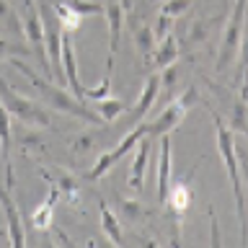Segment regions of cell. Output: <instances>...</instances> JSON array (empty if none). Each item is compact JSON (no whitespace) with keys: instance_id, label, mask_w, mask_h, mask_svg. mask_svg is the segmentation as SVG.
<instances>
[{"instance_id":"6da1fadb","label":"cell","mask_w":248,"mask_h":248,"mask_svg":"<svg viewBox=\"0 0 248 248\" xmlns=\"http://www.w3.org/2000/svg\"><path fill=\"white\" fill-rule=\"evenodd\" d=\"M8 65H11L13 70H18V73L26 78L31 85H34V88L39 91V96L44 98V104H46V106L57 108V111H62V114L75 116V119H83V122H88V124H106L96 111H93V108H88V104H85V101L75 98L73 93L65 91V88H57V85L52 83V78H42L34 67L26 65L23 60L11 57V60H8Z\"/></svg>"},{"instance_id":"7a4b0ae2","label":"cell","mask_w":248,"mask_h":248,"mask_svg":"<svg viewBox=\"0 0 248 248\" xmlns=\"http://www.w3.org/2000/svg\"><path fill=\"white\" fill-rule=\"evenodd\" d=\"M209 111V108H207ZM209 116L217 124V150H220L222 166L230 176L232 184V199H235V212L240 220V243L248 246V202H246V191H243V178H240V166H238V150H235V132H230V127L225 124L215 111H209Z\"/></svg>"},{"instance_id":"3957f363","label":"cell","mask_w":248,"mask_h":248,"mask_svg":"<svg viewBox=\"0 0 248 248\" xmlns=\"http://www.w3.org/2000/svg\"><path fill=\"white\" fill-rule=\"evenodd\" d=\"M0 101H3V106L8 108V114L16 116V119H21L26 127H49L52 124V116L46 108H42L36 104L34 98H26L21 96L18 91L11 88V83L3 78V70H0Z\"/></svg>"},{"instance_id":"277c9868","label":"cell","mask_w":248,"mask_h":248,"mask_svg":"<svg viewBox=\"0 0 248 248\" xmlns=\"http://www.w3.org/2000/svg\"><path fill=\"white\" fill-rule=\"evenodd\" d=\"M246 13H248V0H235L230 8V13H228L230 23H228V29H225L220 49H217V65H215L217 73H228L230 62H235L240 36H243V29H246Z\"/></svg>"},{"instance_id":"5b68a950","label":"cell","mask_w":248,"mask_h":248,"mask_svg":"<svg viewBox=\"0 0 248 248\" xmlns=\"http://www.w3.org/2000/svg\"><path fill=\"white\" fill-rule=\"evenodd\" d=\"M194 104H199V91H197V85H189V88H186L181 96L173 98L150 124H147V135H150V137L170 135V132H173L178 124L184 122V116L189 114V108H191Z\"/></svg>"},{"instance_id":"8992f818","label":"cell","mask_w":248,"mask_h":248,"mask_svg":"<svg viewBox=\"0 0 248 248\" xmlns=\"http://www.w3.org/2000/svg\"><path fill=\"white\" fill-rule=\"evenodd\" d=\"M145 135H147V124H135L132 129H127V135H124L119 142L111 147V150H106V153H101V155H98V160L93 163V168L88 170V181H96V178H101L108 168L114 166V163H119L124 155H127V153H129L132 147H135Z\"/></svg>"},{"instance_id":"52a82bcc","label":"cell","mask_w":248,"mask_h":248,"mask_svg":"<svg viewBox=\"0 0 248 248\" xmlns=\"http://www.w3.org/2000/svg\"><path fill=\"white\" fill-rule=\"evenodd\" d=\"M104 16H106V29H108V57H106V73H114V60L116 52H119V42H122V31H124V18H127V11H124L122 0H106L104 5Z\"/></svg>"},{"instance_id":"ba28073f","label":"cell","mask_w":248,"mask_h":248,"mask_svg":"<svg viewBox=\"0 0 248 248\" xmlns=\"http://www.w3.org/2000/svg\"><path fill=\"white\" fill-rule=\"evenodd\" d=\"M0 207H3V215H5V222H8V240H11V246L23 248L26 246V235H23V222H21L18 204H16L11 189L3 184H0Z\"/></svg>"},{"instance_id":"9c48e42d","label":"cell","mask_w":248,"mask_h":248,"mask_svg":"<svg viewBox=\"0 0 248 248\" xmlns=\"http://www.w3.org/2000/svg\"><path fill=\"white\" fill-rule=\"evenodd\" d=\"M158 93H160V75H150L145 80V85H142L140 98L135 101V106H132V111L127 116V127L129 129L135 127V124H140L142 116H147V111H150L153 104H155V98H158Z\"/></svg>"},{"instance_id":"30bf717a","label":"cell","mask_w":248,"mask_h":248,"mask_svg":"<svg viewBox=\"0 0 248 248\" xmlns=\"http://www.w3.org/2000/svg\"><path fill=\"white\" fill-rule=\"evenodd\" d=\"M158 202L166 204L168 189H170V160H173V147H170V135L158 137Z\"/></svg>"},{"instance_id":"8fae6325","label":"cell","mask_w":248,"mask_h":248,"mask_svg":"<svg viewBox=\"0 0 248 248\" xmlns=\"http://www.w3.org/2000/svg\"><path fill=\"white\" fill-rule=\"evenodd\" d=\"M155 140H158V137L145 135L137 142V155H135V160H132V170H129V186L135 191H142V186H145L147 163H150V153H153V142H155Z\"/></svg>"},{"instance_id":"7c38bea8","label":"cell","mask_w":248,"mask_h":248,"mask_svg":"<svg viewBox=\"0 0 248 248\" xmlns=\"http://www.w3.org/2000/svg\"><path fill=\"white\" fill-rule=\"evenodd\" d=\"M11 140H13V129H11V114L0 101V155L5 163V186L13 189L16 176H13V166H11Z\"/></svg>"},{"instance_id":"4fadbf2b","label":"cell","mask_w":248,"mask_h":248,"mask_svg":"<svg viewBox=\"0 0 248 248\" xmlns=\"http://www.w3.org/2000/svg\"><path fill=\"white\" fill-rule=\"evenodd\" d=\"M194 170L197 168H191V173L184 178V181H178V184H170V189H168V197H166V204L173 209L176 215H181L189 209L191 204V176H194Z\"/></svg>"},{"instance_id":"5bb4252c","label":"cell","mask_w":248,"mask_h":248,"mask_svg":"<svg viewBox=\"0 0 248 248\" xmlns=\"http://www.w3.org/2000/svg\"><path fill=\"white\" fill-rule=\"evenodd\" d=\"M178 54H181V46H178V39L176 36H163V39H158V44H155V49H153V54H150V65L153 67H166V65H170V62H176L178 60Z\"/></svg>"},{"instance_id":"9a60e30c","label":"cell","mask_w":248,"mask_h":248,"mask_svg":"<svg viewBox=\"0 0 248 248\" xmlns=\"http://www.w3.org/2000/svg\"><path fill=\"white\" fill-rule=\"evenodd\" d=\"M101 230H104V235L111 240L114 246H122L124 243V235H122V225L119 220L114 217V212L108 209L106 202H101Z\"/></svg>"},{"instance_id":"2e32d148","label":"cell","mask_w":248,"mask_h":248,"mask_svg":"<svg viewBox=\"0 0 248 248\" xmlns=\"http://www.w3.org/2000/svg\"><path fill=\"white\" fill-rule=\"evenodd\" d=\"M52 8H54V13H57V18L62 23V31H67V34H75V31L80 29V23L85 21L80 13H75L73 8L65 3V0H54Z\"/></svg>"},{"instance_id":"e0dca14e","label":"cell","mask_w":248,"mask_h":248,"mask_svg":"<svg viewBox=\"0 0 248 248\" xmlns=\"http://www.w3.org/2000/svg\"><path fill=\"white\" fill-rule=\"evenodd\" d=\"M132 39H135V46L137 52L142 54V57L147 60L155 49V44H158V39H155L153 29L147 26V23H137V26H132Z\"/></svg>"},{"instance_id":"ac0fdd59","label":"cell","mask_w":248,"mask_h":248,"mask_svg":"<svg viewBox=\"0 0 248 248\" xmlns=\"http://www.w3.org/2000/svg\"><path fill=\"white\" fill-rule=\"evenodd\" d=\"M93 106H96V114H98L106 124L114 122L116 116H122L124 111H127V104H124V101H119V98H111V96H106V98H101V101H93Z\"/></svg>"},{"instance_id":"d6986e66","label":"cell","mask_w":248,"mask_h":248,"mask_svg":"<svg viewBox=\"0 0 248 248\" xmlns=\"http://www.w3.org/2000/svg\"><path fill=\"white\" fill-rule=\"evenodd\" d=\"M230 127V132H240V135L248 137V108H246V101L243 98H235L232 101V111H230V119L225 122Z\"/></svg>"},{"instance_id":"ffe728a7","label":"cell","mask_w":248,"mask_h":248,"mask_svg":"<svg viewBox=\"0 0 248 248\" xmlns=\"http://www.w3.org/2000/svg\"><path fill=\"white\" fill-rule=\"evenodd\" d=\"M248 70V18H246V29H243V36H240V46H238V67H235V85H240Z\"/></svg>"},{"instance_id":"44dd1931","label":"cell","mask_w":248,"mask_h":248,"mask_svg":"<svg viewBox=\"0 0 248 248\" xmlns=\"http://www.w3.org/2000/svg\"><path fill=\"white\" fill-rule=\"evenodd\" d=\"M65 3L75 13H80L83 18H88V16H104V5L96 3V0H65Z\"/></svg>"},{"instance_id":"7402d4cb","label":"cell","mask_w":248,"mask_h":248,"mask_svg":"<svg viewBox=\"0 0 248 248\" xmlns=\"http://www.w3.org/2000/svg\"><path fill=\"white\" fill-rule=\"evenodd\" d=\"M29 57L31 49L26 44H16V42H8V39H0V60H11V57Z\"/></svg>"},{"instance_id":"603a6c76","label":"cell","mask_w":248,"mask_h":248,"mask_svg":"<svg viewBox=\"0 0 248 248\" xmlns=\"http://www.w3.org/2000/svg\"><path fill=\"white\" fill-rule=\"evenodd\" d=\"M83 93H85V101H91V104H93V101L106 98L108 93H111V75H104L96 88H83Z\"/></svg>"},{"instance_id":"cb8c5ba5","label":"cell","mask_w":248,"mask_h":248,"mask_svg":"<svg viewBox=\"0 0 248 248\" xmlns=\"http://www.w3.org/2000/svg\"><path fill=\"white\" fill-rule=\"evenodd\" d=\"M191 3H194V0H163L160 13L170 16V18H178V16H184L186 11H189Z\"/></svg>"},{"instance_id":"d4e9b609","label":"cell","mask_w":248,"mask_h":248,"mask_svg":"<svg viewBox=\"0 0 248 248\" xmlns=\"http://www.w3.org/2000/svg\"><path fill=\"white\" fill-rule=\"evenodd\" d=\"M170 29H173V18H170V16H166V13H160L158 18H155L153 34H155V39H163V36L170 34Z\"/></svg>"},{"instance_id":"484cf974","label":"cell","mask_w":248,"mask_h":248,"mask_svg":"<svg viewBox=\"0 0 248 248\" xmlns=\"http://www.w3.org/2000/svg\"><path fill=\"white\" fill-rule=\"evenodd\" d=\"M176 83H178V65H176V62H170V65H166V67H163V73H160V85L173 88Z\"/></svg>"},{"instance_id":"4316f807","label":"cell","mask_w":248,"mask_h":248,"mask_svg":"<svg viewBox=\"0 0 248 248\" xmlns=\"http://www.w3.org/2000/svg\"><path fill=\"white\" fill-rule=\"evenodd\" d=\"M122 212L127 220H140V217H142V207H140L135 199H122Z\"/></svg>"},{"instance_id":"83f0119b","label":"cell","mask_w":248,"mask_h":248,"mask_svg":"<svg viewBox=\"0 0 248 248\" xmlns=\"http://www.w3.org/2000/svg\"><path fill=\"white\" fill-rule=\"evenodd\" d=\"M207 34H209V29L202 21H197V23H194V29H191V34H189V42L199 44V42H204V39H207Z\"/></svg>"},{"instance_id":"f1b7e54d","label":"cell","mask_w":248,"mask_h":248,"mask_svg":"<svg viewBox=\"0 0 248 248\" xmlns=\"http://www.w3.org/2000/svg\"><path fill=\"white\" fill-rule=\"evenodd\" d=\"M91 147H93V135H83V137H78V140H75L73 153H75V155H80V153H88Z\"/></svg>"},{"instance_id":"f546056e","label":"cell","mask_w":248,"mask_h":248,"mask_svg":"<svg viewBox=\"0 0 248 248\" xmlns=\"http://www.w3.org/2000/svg\"><path fill=\"white\" fill-rule=\"evenodd\" d=\"M39 145H42V137H39L36 132H31V135H26V137L21 135V153H29L31 147H39Z\"/></svg>"},{"instance_id":"4dcf8cb0","label":"cell","mask_w":248,"mask_h":248,"mask_svg":"<svg viewBox=\"0 0 248 248\" xmlns=\"http://www.w3.org/2000/svg\"><path fill=\"white\" fill-rule=\"evenodd\" d=\"M209 222H212V246H220V228H217L215 209H209Z\"/></svg>"},{"instance_id":"1f68e13d","label":"cell","mask_w":248,"mask_h":248,"mask_svg":"<svg viewBox=\"0 0 248 248\" xmlns=\"http://www.w3.org/2000/svg\"><path fill=\"white\" fill-rule=\"evenodd\" d=\"M238 160L243 163V178H246V184H248V155L246 153H238Z\"/></svg>"},{"instance_id":"d6a6232c","label":"cell","mask_w":248,"mask_h":248,"mask_svg":"<svg viewBox=\"0 0 248 248\" xmlns=\"http://www.w3.org/2000/svg\"><path fill=\"white\" fill-rule=\"evenodd\" d=\"M230 3H232V0H220V18H225V16H228L230 13Z\"/></svg>"},{"instance_id":"836d02e7","label":"cell","mask_w":248,"mask_h":248,"mask_svg":"<svg viewBox=\"0 0 248 248\" xmlns=\"http://www.w3.org/2000/svg\"><path fill=\"white\" fill-rule=\"evenodd\" d=\"M0 243H3V230H0Z\"/></svg>"},{"instance_id":"e575fe53","label":"cell","mask_w":248,"mask_h":248,"mask_svg":"<svg viewBox=\"0 0 248 248\" xmlns=\"http://www.w3.org/2000/svg\"><path fill=\"white\" fill-rule=\"evenodd\" d=\"M246 18H248V13H246Z\"/></svg>"},{"instance_id":"d590c367","label":"cell","mask_w":248,"mask_h":248,"mask_svg":"<svg viewBox=\"0 0 248 248\" xmlns=\"http://www.w3.org/2000/svg\"><path fill=\"white\" fill-rule=\"evenodd\" d=\"M246 75H248V70H246Z\"/></svg>"},{"instance_id":"8d00e7d4","label":"cell","mask_w":248,"mask_h":248,"mask_svg":"<svg viewBox=\"0 0 248 248\" xmlns=\"http://www.w3.org/2000/svg\"><path fill=\"white\" fill-rule=\"evenodd\" d=\"M142 3H145V0H142Z\"/></svg>"}]
</instances>
